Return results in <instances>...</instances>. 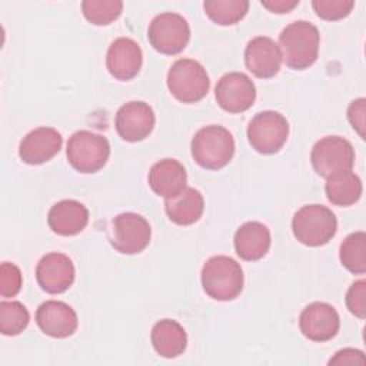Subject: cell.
<instances>
[{
	"label": "cell",
	"mask_w": 366,
	"mask_h": 366,
	"mask_svg": "<svg viewBox=\"0 0 366 366\" xmlns=\"http://www.w3.org/2000/svg\"><path fill=\"white\" fill-rule=\"evenodd\" d=\"M282 61L293 70L310 67L319 56L320 34L315 24L306 20H296L287 24L279 34Z\"/></svg>",
	"instance_id": "1"
},
{
	"label": "cell",
	"mask_w": 366,
	"mask_h": 366,
	"mask_svg": "<svg viewBox=\"0 0 366 366\" xmlns=\"http://www.w3.org/2000/svg\"><path fill=\"white\" fill-rule=\"evenodd\" d=\"M200 279L204 293L219 302L236 299L242 293L244 283L242 266L224 254L207 259L202 267Z\"/></svg>",
	"instance_id": "2"
},
{
	"label": "cell",
	"mask_w": 366,
	"mask_h": 366,
	"mask_svg": "<svg viewBox=\"0 0 366 366\" xmlns=\"http://www.w3.org/2000/svg\"><path fill=\"white\" fill-rule=\"evenodd\" d=\"M190 152L193 160L203 169H223L234 154V139L232 133L219 124H210L196 132L192 139Z\"/></svg>",
	"instance_id": "3"
},
{
	"label": "cell",
	"mask_w": 366,
	"mask_h": 366,
	"mask_svg": "<svg viewBox=\"0 0 366 366\" xmlns=\"http://www.w3.org/2000/svg\"><path fill=\"white\" fill-rule=\"evenodd\" d=\"M337 230L335 213L323 204L302 206L292 219V232L296 240L309 247L329 243Z\"/></svg>",
	"instance_id": "4"
},
{
	"label": "cell",
	"mask_w": 366,
	"mask_h": 366,
	"mask_svg": "<svg viewBox=\"0 0 366 366\" xmlns=\"http://www.w3.org/2000/svg\"><path fill=\"white\" fill-rule=\"evenodd\" d=\"M66 156L74 170L86 174L96 173L109 160L110 143L99 133L79 130L69 137Z\"/></svg>",
	"instance_id": "5"
},
{
	"label": "cell",
	"mask_w": 366,
	"mask_h": 366,
	"mask_svg": "<svg viewBox=\"0 0 366 366\" xmlns=\"http://www.w3.org/2000/svg\"><path fill=\"white\" fill-rule=\"evenodd\" d=\"M167 87L176 100L196 103L207 94L210 80L206 69L199 61L179 59L169 69Z\"/></svg>",
	"instance_id": "6"
},
{
	"label": "cell",
	"mask_w": 366,
	"mask_h": 366,
	"mask_svg": "<svg viewBox=\"0 0 366 366\" xmlns=\"http://www.w3.org/2000/svg\"><path fill=\"white\" fill-rule=\"evenodd\" d=\"M147 39L159 53L173 56L183 51L187 46L190 40V27L182 14L164 11L150 21Z\"/></svg>",
	"instance_id": "7"
},
{
	"label": "cell",
	"mask_w": 366,
	"mask_h": 366,
	"mask_svg": "<svg viewBox=\"0 0 366 366\" xmlns=\"http://www.w3.org/2000/svg\"><path fill=\"white\" fill-rule=\"evenodd\" d=\"M246 133L252 149L262 154H273L286 143L289 123L279 112L264 110L249 122Z\"/></svg>",
	"instance_id": "8"
},
{
	"label": "cell",
	"mask_w": 366,
	"mask_h": 366,
	"mask_svg": "<svg viewBox=\"0 0 366 366\" xmlns=\"http://www.w3.org/2000/svg\"><path fill=\"white\" fill-rule=\"evenodd\" d=\"M150 237V224L142 214L126 212L112 220L109 240L119 253L137 254L149 246Z\"/></svg>",
	"instance_id": "9"
},
{
	"label": "cell",
	"mask_w": 366,
	"mask_h": 366,
	"mask_svg": "<svg viewBox=\"0 0 366 366\" xmlns=\"http://www.w3.org/2000/svg\"><path fill=\"white\" fill-rule=\"evenodd\" d=\"M310 162L319 176L329 177L339 172L352 170L355 164V149L345 137L326 136L315 143Z\"/></svg>",
	"instance_id": "10"
},
{
	"label": "cell",
	"mask_w": 366,
	"mask_h": 366,
	"mask_svg": "<svg viewBox=\"0 0 366 366\" xmlns=\"http://www.w3.org/2000/svg\"><path fill=\"white\" fill-rule=\"evenodd\" d=\"M217 104L229 113H242L250 109L256 100V86L249 76L230 71L222 76L214 87Z\"/></svg>",
	"instance_id": "11"
},
{
	"label": "cell",
	"mask_w": 366,
	"mask_h": 366,
	"mask_svg": "<svg viewBox=\"0 0 366 366\" xmlns=\"http://www.w3.org/2000/svg\"><path fill=\"white\" fill-rule=\"evenodd\" d=\"M156 116L153 109L144 102L124 103L116 113L114 126L117 134L130 143L144 140L153 130Z\"/></svg>",
	"instance_id": "12"
},
{
	"label": "cell",
	"mask_w": 366,
	"mask_h": 366,
	"mask_svg": "<svg viewBox=\"0 0 366 366\" xmlns=\"http://www.w3.org/2000/svg\"><path fill=\"white\" fill-rule=\"evenodd\" d=\"M299 327L305 337L312 342H327L333 339L340 327V317L336 309L325 302L307 305L299 317Z\"/></svg>",
	"instance_id": "13"
},
{
	"label": "cell",
	"mask_w": 366,
	"mask_h": 366,
	"mask_svg": "<svg viewBox=\"0 0 366 366\" xmlns=\"http://www.w3.org/2000/svg\"><path fill=\"white\" fill-rule=\"evenodd\" d=\"M74 276L76 270L71 259L60 252L44 254L36 266L37 283L50 295L66 292L73 285Z\"/></svg>",
	"instance_id": "14"
},
{
	"label": "cell",
	"mask_w": 366,
	"mask_h": 366,
	"mask_svg": "<svg viewBox=\"0 0 366 366\" xmlns=\"http://www.w3.org/2000/svg\"><path fill=\"white\" fill-rule=\"evenodd\" d=\"M36 323L40 330L56 339L71 336L79 326L77 313L60 300H46L36 310Z\"/></svg>",
	"instance_id": "15"
},
{
	"label": "cell",
	"mask_w": 366,
	"mask_h": 366,
	"mask_svg": "<svg viewBox=\"0 0 366 366\" xmlns=\"http://www.w3.org/2000/svg\"><path fill=\"white\" fill-rule=\"evenodd\" d=\"M61 134L47 126L37 127L29 132L20 142L19 157L26 164H43L53 159L61 149Z\"/></svg>",
	"instance_id": "16"
},
{
	"label": "cell",
	"mask_w": 366,
	"mask_h": 366,
	"mask_svg": "<svg viewBox=\"0 0 366 366\" xmlns=\"http://www.w3.org/2000/svg\"><path fill=\"white\" fill-rule=\"evenodd\" d=\"M244 64L259 79L274 77L282 66V53L277 43L267 36L253 37L244 49Z\"/></svg>",
	"instance_id": "17"
},
{
	"label": "cell",
	"mask_w": 366,
	"mask_h": 366,
	"mask_svg": "<svg viewBox=\"0 0 366 366\" xmlns=\"http://www.w3.org/2000/svg\"><path fill=\"white\" fill-rule=\"evenodd\" d=\"M143 63V53L140 46L129 39L119 37L107 49L106 54V67L109 73L122 81L134 79Z\"/></svg>",
	"instance_id": "18"
},
{
	"label": "cell",
	"mask_w": 366,
	"mask_h": 366,
	"mask_svg": "<svg viewBox=\"0 0 366 366\" xmlns=\"http://www.w3.org/2000/svg\"><path fill=\"white\" fill-rule=\"evenodd\" d=\"M150 189L166 199H172L183 192L187 186V173L184 166L176 159H162L156 162L147 176Z\"/></svg>",
	"instance_id": "19"
},
{
	"label": "cell",
	"mask_w": 366,
	"mask_h": 366,
	"mask_svg": "<svg viewBox=\"0 0 366 366\" xmlns=\"http://www.w3.org/2000/svg\"><path fill=\"white\" fill-rule=\"evenodd\" d=\"M47 223L51 232L59 236H74L87 226L89 210L77 200H60L50 207Z\"/></svg>",
	"instance_id": "20"
},
{
	"label": "cell",
	"mask_w": 366,
	"mask_h": 366,
	"mask_svg": "<svg viewBox=\"0 0 366 366\" xmlns=\"http://www.w3.org/2000/svg\"><path fill=\"white\" fill-rule=\"evenodd\" d=\"M236 254L246 262H256L266 256L270 249V230L260 222H246L233 237Z\"/></svg>",
	"instance_id": "21"
},
{
	"label": "cell",
	"mask_w": 366,
	"mask_h": 366,
	"mask_svg": "<svg viewBox=\"0 0 366 366\" xmlns=\"http://www.w3.org/2000/svg\"><path fill=\"white\" fill-rule=\"evenodd\" d=\"M150 340L156 353L167 359L180 356L187 346L184 327L173 319H162L156 322L152 327Z\"/></svg>",
	"instance_id": "22"
},
{
	"label": "cell",
	"mask_w": 366,
	"mask_h": 366,
	"mask_svg": "<svg viewBox=\"0 0 366 366\" xmlns=\"http://www.w3.org/2000/svg\"><path fill=\"white\" fill-rule=\"evenodd\" d=\"M164 210L173 223L179 226H189L199 222L202 217L204 199L197 189L186 187L177 196L166 199Z\"/></svg>",
	"instance_id": "23"
},
{
	"label": "cell",
	"mask_w": 366,
	"mask_h": 366,
	"mask_svg": "<svg viewBox=\"0 0 366 366\" xmlns=\"http://www.w3.org/2000/svg\"><path fill=\"white\" fill-rule=\"evenodd\" d=\"M362 180L352 170L339 172L326 177L325 192L327 200L335 206L355 204L362 196Z\"/></svg>",
	"instance_id": "24"
},
{
	"label": "cell",
	"mask_w": 366,
	"mask_h": 366,
	"mask_svg": "<svg viewBox=\"0 0 366 366\" xmlns=\"http://www.w3.org/2000/svg\"><path fill=\"white\" fill-rule=\"evenodd\" d=\"M340 263L353 274L366 272V234L365 232L350 233L340 244Z\"/></svg>",
	"instance_id": "25"
},
{
	"label": "cell",
	"mask_w": 366,
	"mask_h": 366,
	"mask_svg": "<svg viewBox=\"0 0 366 366\" xmlns=\"http://www.w3.org/2000/svg\"><path fill=\"white\" fill-rule=\"evenodd\" d=\"M204 13L212 21L220 26H232L240 21L247 10V0H206L203 3Z\"/></svg>",
	"instance_id": "26"
},
{
	"label": "cell",
	"mask_w": 366,
	"mask_h": 366,
	"mask_svg": "<svg viewBox=\"0 0 366 366\" xmlns=\"http://www.w3.org/2000/svg\"><path fill=\"white\" fill-rule=\"evenodd\" d=\"M30 315L26 306L17 300L0 303V332L4 336H17L29 325Z\"/></svg>",
	"instance_id": "27"
},
{
	"label": "cell",
	"mask_w": 366,
	"mask_h": 366,
	"mask_svg": "<svg viewBox=\"0 0 366 366\" xmlns=\"http://www.w3.org/2000/svg\"><path fill=\"white\" fill-rule=\"evenodd\" d=\"M123 10L120 0H84L81 1V13L87 21L96 26H107L114 21Z\"/></svg>",
	"instance_id": "28"
},
{
	"label": "cell",
	"mask_w": 366,
	"mask_h": 366,
	"mask_svg": "<svg viewBox=\"0 0 366 366\" xmlns=\"http://www.w3.org/2000/svg\"><path fill=\"white\" fill-rule=\"evenodd\" d=\"M312 7L315 13L329 21L345 19L355 7L353 0H313Z\"/></svg>",
	"instance_id": "29"
},
{
	"label": "cell",
	"mask_w": 366,
	"mask_h": 366,
	"mask_svg": "<svg viewBox=\"0 0 366 366\" xmlns=\"http://www.w3.org/2000/svg\"><path fill=\"white\" fill-rule=\"evenodd\" d=\"M23 277L20 269L10 262H3L0 266V295L1 297H13L21 289Z\"/></svg>",
	"instance_id": "30"
},
{
	"label": "cell",
	"mask_w": 366,
	"mask_h": 366,
	"mask_svg": "<svg viewBox=\"0 0 366 366\" xmlns=\"http://www.w3.org/2000/svg\"><path fill=\"white\" fill-rule=\"evenodd\" d=\"M346 306L352 315L359 319L366 316V282L363 279L355 282L346 292Z\"/></svg>",
	"instance_id": "31"
},
{
	"label": "cell",
	"mask_w": 366,
	"mask_h": 366,
	"mask_svg": "<svg viewBox=\"0 0 366 366\" xmlns=\"http://www.w3.org/2000/svg\"><path fill=\"white\" fill-rule=\"evenodd\" d=\"M365 114H366V100L363 97L353 100L347 107V119L357 134L365 139Z\"/></svg>",
	"instance_id": "32"
},
{
	"label": "cell",
	"mask_w": 366,
	"mask_h": 366,
	"mask_svg": "<svg viewBox=\"0 0 366 366\" xmlns=\"http://www.w3.org/2000/svg\"><path fill=\"white\" fill-rule=\"evenodd\" d=\"M346 363H349V365H365L366 360H365L363 352L357 350V349L347 347V349L339 350L329 360V365H346Z\"/></svg>",
	"instance_id": "33"
},
{
	"label": "cell",
	"mask_w": 366,
	"mask_h": 366,
	"mask_svg": "<svg viewBox=\"0 0 366 366\" xmlns=\"http://www.w3.org/2000/svg\"><path fill=\"white\" fill-rule=\"evenodd\" d=\"M260 3L269 11L283 14L292 11L299 4V0H262Z\"/></svg>",
	"instance_id": "34"
}]
</instances>
